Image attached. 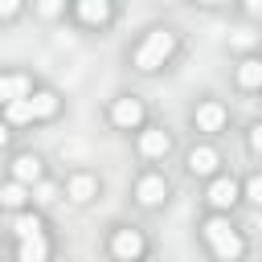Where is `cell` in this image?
Instances as JSON below:
<instances>
[{"label": "cell", "instance_id": "484cf974", "mask_svg": "<svg viewBox=\"0 0 262 262\" xmlns=\"http://www.w3.org/2000/svg\"><path fill=\"white\" fill-rule=\"evenodd\" d=\"M246 8H254V12H258V8H262V0H246Z\"/></svg>", "mask_w": 262, "mask_h": 262}, {"label": "cell", "instance_id": "277c9868", "mask_svg": "<svg viewBox=\"0 0 262 262\" xmlns=\"http://www.w3.org/2000/svg\"><path fill=\"white\" fill-rule=\"evenodd\" d=\"M111 119H115L119 127H139V123H143V102H139V98H119V102L111 106Z\"/></svg>", "mask_w": 262, "mask_h": 262}, {"label": "cell", "instance_id": "ffe728a7", "mask_svg": "<svg viewBox=\"0 0 262 262\" xmlns=\"http://www.w3.org/2000/svg\"><path fill=\"white\" fill-rule=\"evenodd\" d=\"M33 201H37V205H53V201H57V188H53V184H37Z\"/></svg>", "mask_w": 262, "mask_h": 262}, {"label": "cell", "instance_id": "52a82bcc", "mask_svg": "<svg viewBox=\"0 0 262 262\" xmlns=\"http://www.w3.org/2000/svg\"><path fill=\"white\" fill-rule=\"evenodd\" d=\"M188 172L192 176H213L217 172V151L213 147H192L188 151Z\"/></svg>", "mask_w": 262, "mask_h": 262}, {"label": "cell", "instance_id": "cb8c5ba5", "mask_svg": "<svg viewBox=\"0 0 262 262\" xmlns=\"http://www.w3.org/2000/svg\"><path fill=\"white\" fill-rule=\"evenodd\" d=\"M250 147H254V151H258V156H262V123H258V127H254V131H250Z\"/></svg>", "mask_w": 262, "mask_h": 262}, {"label": "cell", "instance_id": "ac0fdd59", "mask_svg": "<svg viewBox=\"0 0 262 262\" xmlns=\"http://www.w3.org/2000/svg\"><path fill=\"white\" fill-rule=\"evenodd\" d=\"M0 201H4L8 209H20V205L29 201V192H25V184H20V180H12V184H4V188H0Z\"/></svg>", "mask_w": 262, "mask_h": 262}, {"label": "cell", "instance_id": "30bf717a", "mask_svg": "<svg viewBox=\"0 0 262 262\" xmlns=\"http://www.w3.org/2000/svg\"><path fill=\"white\" fill-rule=\"evenodd\" d=\"M16 258H20V262H45V258H49V242H45V233H37V237H20Z\"/></svg>", "mask_w": 262, "mask_h": 262}, {"label": "cell", "instance_id": "44dd1931", "mask_svg": "<svg viewBox=\"0 0 262 262\" xmlns=\"http://www.w3.org/2000/svg\"><path fill=\"white\" fill-rule=\"evenodd\" d=\"M246 192H250V201H254V205H262V176H254V180L246 184Z\"/></svg>", "mask_w": 262, "mask_h": 262}, {"label": "cell", "instance_id": "603a6c76", "mask_svg": "<svg viewBox=\"0 0 262 262\" xmlns=\"http://www.w3.org/2000/svg\"><path fill=\"white\" fill-rule=\"evenodd\" d=\"M41 12H45V16H57V12H61V0H41Z\"/></svg>", "mask_w": 262, "mask_h": 262}, {"label": "cell", "instance_id": "7a4b0ae2", "mask_svg": "<svg viewBox=\"0 0 262 262\" xmlns=\"http://www.w3.org/2000/svg\"><path fill=\"white\" fill-rule=\"evenodd\" d=\"M176 49V37L168 33V29H151L147 33V41L139 45V53H135V66L139 70H156V66H164L168 61V53Z\"/></svg>", "mask_w": 262, "mask_h": 262}, {"label": "cell", "instance_id": "9a60e30c", "mask_svg": "<svg viewBox=\"0 0 262 262\" xmlns=\"http://www.w3.org/2000/svg\"><path fill=\"white\" fill-rule=\"evenodd\" d=\"M139 151L143 156H164L168 151V135L164 131H143L139 135Z\"/></svg>", "mask_w": 262, "mask_h": 262}, {"label": "cell", "instance_id": "8fae6325", "mask_svg": "<svg viewBox=\"0 0 262 262\" xmlns=\"http://www.w3.org/2000/svg\"><path fill=\"white\" fill-rule=\"evenodd\" d=\"M12 180H20V184L41 180V160H37V156H16V164H12Z\"/></svg>", "mask_w": 262, "mask_h": 262}, {"label": "cell", "instance_id": "d6986e66", "mask_svg": "<svg viewBox=\"0 0 262 262\" xmlns=\"http://www.w3.org/2000/svg\"><path fill=\"white\" fill-rule=\"evenodd\" d=\"M41 233V217H16V237H37Z\"/></svg>", "mask_w": 262, "mask_h": 262}, {"label": "cell", "instance_id": "e0dca14e", "mask_svg": "<svg viewBox=\"0 0 262 262\" xmlns=\"http://www.w3.org/2000/svg\"><path fill=\"white\" fill-rule=\"evenodd\" d=\"M4 115H8V123H33V106H29V98H12V102H4Z\"/></svg>", "mask_w": 262, "mask_h": 262}, {"label": "cell", "instance_id": "2e32d148", "mask_svg": "<svg viewBox=\"0 0 262 262\" xmlns=\"http://www.w3.org/2000/svg\"><path fill=\"white\" fill-rule=\"evenodd\" d=\"M94 188H98V184H94V176L78 172V176L70 180V201H78V205H82V201H90V196H94Z\"/></svg>", "mask_w": 262, "mask_h": 262}, {"label": "cell", "instance_id": "9c48e42d", "mask_svg": "<svg viewBox=\"0 0 262 262\" xmlns=\"http://www.w3.org/2000/svg\"><path fill=\"white\" fill-rule=\"evenodd\" d=\"M209 201H213L217 209H229V205L237 201V184H233L229 176H217V180L209 184Z\"/></svg>", "mask_w": 262, "mask_h": 262}, {"label": "cell", "instance_id": "ba28073f", "mask_svg": "<svg viewBox=\"0 0 262 262\" xmlns=\"http://www.w3.org/2000/svg\"><path fill=\"white\" fill-rule=\"evenodd\" d=\"M135 196H139V205H160V201L168 196L164 176H143V180H139V188H135Z\"/></svg>", "mask_w": 262, "mask_h": 262}, {"label": "cell", "instance_id": "d4e9b609", "mask_svg": "<svg viewBox=\"0 0 262 262\" xmlns=\"http://www.w3.org/2000/svg\"><path fill=\"white\" fill-rule=\"evenodd\" d=\"M4 143H8V127L0 123V147H4Z\"/></svg>", "mask_w": 262, "mask_h": 262}, {"label": "cell", "instance_id": "7c38bea8", "mask_svg": "<svg viewBox=\"0 0 262 262\" xmlns=\"http://www.w3.org/2000/svg\"><path fill=\"white\" fill-rule=\"evenodd\" d=\"M78 16L86 25H102L111 16V0H78Z\"/></svg>", "mask_w": 262, "mask_h": 262}, {"label": "cell", "instance_id": "5b68a950", "mask_svg": "<svg viewBox=\"0 0 262 262\" xmlns=\"http://www.w3.org/2000/svg\"><path fill=\"white\" fill-rule=\"evenodd\" d=\"M33 86L25 74H0V102H12V98H29Z\"/></svg>", "mask_w": 262, "mask_h": 262}, {"label": "cell", "instance_id": "7402d4cb", "mask_svg": "<svg viewBox=\"0 0 262 262\" xmlns=\"http://www.w3.org/2000/svg\"><path fill=\"white\" fill-rule=\"evenodd\" d=\"M20 12V0H0V16H16Z\"/></svg>", "mask_w": 262, "mask_h": 262}, {"label": "cell", "instance_id": "4fadbf2b", "mask_svg": "<svg viewBox=\"0 0 262 262\" xmlns=\"http://www.w3.org/2000/svg\"><path fill=\"white\" fill-rule=\"evenodd\" d=\"M29 106H33V119H49V115H57V94L37 90V94H29Z\"/></svg>", "mask_w": 262, "mask_h": 262}, {"label": "cell", "instance_id": "4316f807", "mask_svg": "<svg viewBox=\"0 0 262 262\" xmlns=\"http://www.w3.org/2000/svg\"><path fill=\"white\" fill-rule=\"evenodd\" d=\"M201 4H225V0H201Z\"/></svg>", "mask_w": 262, "mask_h": 262}, {"label": "cell", "instance_id": "5bb4252c", "mask_svg": "<svg viewBox=\"0 0 262 262\" xmlns=\"http://www.w3.org/2000/svg\"><path fill=\"white\" fill-rule=\"evenodd\" d=\"M237 82H242L246 90L262 86V61H258V57H246V61L237 66Z\"/></svg>", "mask_w": 262, "mask_h": 262}, {"label": "cell", "instance_id": "8992f818", "mask_svg": "<svg viewBox=\"0 0 262 262\" xmlns=\"http://www.w3.org/2000/svg\"><path fill=\"white\" fill-rule=\"evenodd\" d=\"M221 123H225L221 102H201L196 106V131H221Z\"/></svg>", "mask_w": 262, "mask_h": 262}, {"label": "cell", "instance_id": "6da1fadb", "mask_svg": "<svg viewBox=\"0 0 262 262\" xmlns=\"http://www.w3.org/2000/svg\"><path fill=\"white\" fill-rule=\"evenodd\" d=\"M205 237H209V246H213V254L221 258V262H233V258H242V250H246V242L229 229V221H221V217H213V221H205Z\"/></svg>", "mask_w": 262, "mask_h": 262}, {"label": "cell", "instance_id": "3957f363", "mask_svg": "<svg viewBox=\"0 0 262 262\" xmlns=\"http://www.w3.org/2000/svg\"><path fill=\"white\" fill-rule=\"evenodd\" d=\"M111 250H115V258H123V262H135V258L143 254V237H139L135 229H119V233L111 237Z\"/></svg>", "mask_w": 262, "mask_h": 262}]
</instances>
